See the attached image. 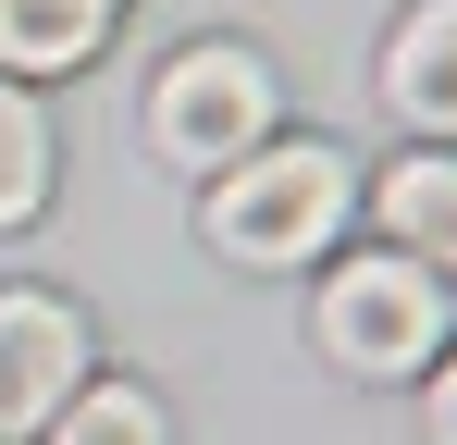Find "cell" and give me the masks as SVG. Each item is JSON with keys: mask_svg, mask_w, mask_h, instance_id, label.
Returning a JSON list of instances; mask_svg holds the SVG:
<instances>
[{"mask_svg": "<svg viewBox=\"0 0 457 445\" xmlns=\"http://www.w3.org/2000/svg\"><path fill=\"white\" fill-rule=\"evenodd\" d=\"M359 211V186H346V161L321 137H297V148H247L223 186H211V248L223 260H247V273H285V260H321V235Z\"/></svg>", "mask_w": 457, "mask_h": 445, "instance_id": "6da1fadb", "label": "cell"}, {"mask_svg": "<svg viewBox=\"0 0 457 445\" xmlns=\"http://www.w3.org/2000/svg\"><path fill=\"white\" fill-rule=\"evenodd\" d=\"M149 137H161V161L235 173L247 148H272V63H260V50H235V38L173 50L161 87H149Z\"/></svg>", "mask_w": 457, "mask_h": 445, "instance_id": "7a4b0ae2", "label": "cell"}, {"mask_svg": "<svg viewBox=\"0 0 457 445\" xmlns=\"http://www.w3.org/2000/svg\"><path fill=\"white\" fill-rule=\"evenodd\" d=\"M321 347H334L346 371H371V383L420 371L433 347H445V273H420L408 248L346 260V273L321 285Z\"/></svg>", "mask_w": 457, "mask_h": 445, "instance_id": "3957f363", "label": "cell"}, {"mask_svg": "<svg viewBox=\"0 0 457 445\" xmlns=\"http://www.w3.org/2000/svg\"><path fill=\"white\" fill-rule=\"evenodd\" d=\"M87 383V322L37 285H0V433H50Z\"/></svg>", "mask_w": 457, "mask_h": 445, "instance_id": "277c9868", "label": "cell"}, {"mask_svg": "<svg viewBox=\"0 0 457 445\" xmlns=\"http://www.w3.org/2000/svg\"><path fill=\"white\" fill-rule=\"evenodd\" d=\"M383 99H395L420 137H457V0H420V13L383 38Z\"/></svg>", "mask_w": 457, "mask_h": 445, "instance_id": "5b68a950", "label": "cell"}, {"mask_svg": "<svg viewBox=\"0 0 457 445\" xmlns=\"http://www.w3.org/2000/svg\"><path fill=\"white\" fill-rule=\"evenodd\" d=\"M371 211H383V235H395L420 273H457V161H395L371 186Z\"/></svg>", "mask_w": 457, "mask_h": 445, "instance_id": "8992f818", "label": "cell"}, {"mask_svg": "<svg viewBox=\"0 0 457 445\" xmlns=\"http://www.w3.org/2000/svg\"><path fill=\"white\" fill-rule=\"evenodd\" d=\"M112 38V0H0V63L12 74H75Z\"/></svg>", "mask_w": 457, "mask_h": 445, "instance_id": "52a82bcc", "label": "cell"}, {"mask_svg": "<svg viewBox=\"0 0 457 445\" xmlns=\"http://www.w3.org/2000/svg\"><path fill=\"white\" fill-rule=\"evenodd\" d=\"M50 445H173V433H161V396H137V383H75Z\"/></svg>", "mask_w": 457, "mask_h": 445, "instance_id": "ba28073f", "label": "cell"}, {"mask_svg": "<svg viewBox=\"0 0 457 445\" xmlns=\"http://www.w3.org/2000/svg\"><path fill=\"white\" fill-rule=\"evenodd\" d=\"M50 198V124H37V99L0 74V222H37Z\"/></svg>", "mask_w": 457, "mask_h": 445, "instance_id": "9c48e42d", "label": "cell"}, {"mask_svg": "<svg viewBox=\"0 0 457 445\" xmlns=\"http://www.w3.org/2000/svg\"><path fill=\"white\" fill-rule=\"evenodd\" d=\"M433 445H457V359L433 371Z\"/></svg>", "mask_w": 457, "mask_h": 445, "instance_id": "30bf717a", "label": "cell"}]
</instances>
